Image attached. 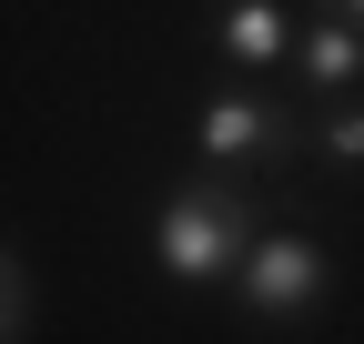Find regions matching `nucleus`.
<instances>
[{
    "label": "nucleus",
    "mask_w": 364,
    "mask_h": 344,
    "mask_svg": "<svg viewBox=\"0 0 364 344\" xmlns=\"http://www.w3.org/2000/svg\"><path fill=\"white\" fill-rule=\"evenodd\" d=\"M253 243H263V233H253V213H243L233 183H182V193H162V213H152V264H162V284H233Z\"/></svg>",
    "instance_id": "nucleus-1"
},
{
    "label": "nucleus",
    "mask_w": 364,
    "mask_h": 344,
    "mask_svg": "<svg viewBox=\"0 0 364 344\" xmlns=\"http://www.w3.org/2000/svg\"><path fill=\"white\" fill-rule=\"evenodd\" d=\"M193 152H203L213 172H263V162L294 152V112L263 102V92H213V102L193 112Z\"/></svg>",
    "instance_id": "nucleus-2"
},
{
    "label": "nucleus",
    "mask_w": 364,
    "mask_h": 344,
    "mask_svg": "<svg viewBox=\"0 0 364 344\" xmlns=\"http://www.w3.org/2000/svg\"><path fill=\"white\" fill-rule=\"evenodd\" d=\"M233 294H243V314H263V324L314 314V294H324V243H314V233H263V243L243 253Z\"/></svg>",
    "instance_id": "nucleus-3"
},
{
    "label": "nucleus",
    "mask_w": 364,
    "mask_h": 344,
    "mask_svg": "<svg viewBox=\"0 0 364 344\" xmlns=\"http://www.w3.org/2000/svg\"><path fill=\"white\" fill-rule=\"evenodd\" d=\"M213 41H223L233 71H284L304 51V31H294L284 0H223V11H213Z\"/></svg>",
    "instance_id": "nucleus-4"
},
{
    "label": "nucleus",
    "mask_w": 364,
    "mask_h": 344,
    "mask_svg": "<svg viewBox=\"0 0 364 344\" xmlns=\"http://www.w3.org/2000/svg\"><path fill=\"white\" fill-rule=\"evenodd\" d=\"M294 81L304 92H324V102H354L364 92V31L354 21H304V51H294Z\"/></svg>",
    "instance_id": "nucleus-5"
},
{
    "label": "nucleus",
    "mask_w": 364,
    "mask_h": 344,
    "mask_svg": "<svg viewBox=\"0 0 364 344\" xmlns=\"http://www.w3.org/2000/svg\"><path fill=\"white\" fill-rule=\"evenodd\" d=\"M314 152H324L334 172H364V102H334L324 122H314Z\"/></svg>",
    "instance_id": "nucleus-6"
},
{
    "label": "nucleus",
    "mask_w": 364,
    "mask_h": 344,
    "mask_svg": "<svg viewBox=\"0 0 364 344\" xmlns=\"http://www.w3.org/2000/svg\"><path fill=\"white\" fill-rule=\"evenodd\" d=\"M0 324H11V344L31 334V264H21V253L0 264Z\"/></svg>",
    "instance_id": "nucleus-7"
},
{
    "label": "nucleus",
    "mask_w": 364,
    "mask_h": 344,
    "mask_svg": "<svg viewBox=\"0 0 364 344\" xmlns=\"http://www.w3.org/2000/svg\"><path fill=\"white\" fill-rule=\"evenodd\" d=\"M324 11H334V21H354V31H364V0H324Z\"/></svg>",
    "instance_id": "nucleus-8"
}]
</instances>
